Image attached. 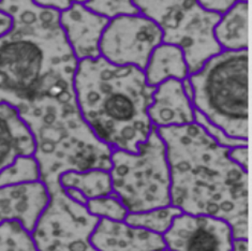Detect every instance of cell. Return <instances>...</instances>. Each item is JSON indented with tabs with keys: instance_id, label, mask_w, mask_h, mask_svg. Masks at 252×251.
I'll return each instance as SVG.
<instances>
[{
	"instance_id": "obj_19",
	"label": "cell",
	"mask_w": 252,
	"mask_h": 251,
	"mask_svg": "<svg viewBox=\"0 0 252 251\" xmlns=\"http://www.w3.org/2000/svg\"><path fill=\"white\" fill-rule=\"evenodd\" d=\"M182 214L183 212L181 209L170 205L144 213H129L125 219V222L134 226V228L144 229L163 235L171 228L173 220Z\"/></svg>"
},
{
	"instance_id": "obj_20",
	"label": "cell",
	"mask_w": 252,
	"mask_h": 251,
	"mask_svg": "<svg viewBox=\"0 0 252 251\" xmlns=\"http://www.w3.org/2000/svg\"><path fill=\"white\" fill-rule=\"evenodd\" d=\"M40 182V170L34 157H17L0 172V187L17 186Z\"/></svg>"
},
{
	"instance_id": "obj_1",
	"label": "cell",
	"mask_w": 252,
	"mask_h": 251,
	"mask_svg": "<svg viewBox=\"0 0 252 251\" xmlns=\"http://www.w3.org/2000/svg\"><path fill=\"white\" fill-rule=\"evenodd\" d=\"M171 177V205L231 226L234 240H248V172L229 158L197 124L161 127Z\"/></svg>"
},
{
	"instance_id": "obj_5",
	"label": "cell",
	"mask_w": 252,
	"mask_h": 251,
	"mask_svg": "<svg viewBox=\"0 0 252 251\" xmlns=\"http://www.w3.org/2000/svg\"><path fill=\"white\" fill-rule=\"evenodd\" d=\"M197 111L233 139L248 140V51L212 57L189 80Z\"/></svg>"
},
{
	"instance_id": "obj_26",
	"label": "cell",
	"mask_w": 252,
	"mask_h": 251,
	"mask_svg": "<svg viewBox=\"0 0 252 251\" xmlns=\"http://www.w3.org/2000/svg\"><path fill=\"white\" fill-rule=\"evenodd\" d=\"M229 158L248 172V146L235 147L230 149Z\"/></svg>"
},
{
	"instance_id": "obj_24",
	"label": "cell",
	"mask_w": 252,
	"mask_h": 251,
	"mask_svg": "<svg viewBox=\"0 0 252 251\" xmlns=\"http://www.w3.org/2000/svg\"><path fill=\"white\" fill-rule=\"evenodd\" d=\"M194 113V121H196L197 125L201 126V127L206 131V133L212 137V139L218 143V144L222 147H226V148H235V147H242V146H247L248 142L244 141V140H238V139H233V137H230L227 134H225L223 131H222L220 128H218L217 126H215L212 124L208 119L204 116L203 114L195 110L193 111Z\"/></svg>"
},
{
	"instance_id": "obj_2",
	"label": "cell",
	"mask_w": 252,
	"mask_h": 251,
	"mask_svg": "<svg viewBox=\"0 0 252 251\" xmlns=\"http://www.w3.org/2000/svg\"><path fill=\"white\" fill-rule=\"evenodd\" d=\"M13 24L0 37V103L14 109L74 93L77 59L61 25V12L33 1H0Z\"/></svg>"
},
{
	"instance_id": "obj_21",
	"label": "cell",
	"mask_w": 252,
	"mask_h": 251,
	"mask_svg": "<svg viewBox=\"0 0 252 251\" xmlns=\"http://www.w3.org/2000/svg\"><path fill=\"white\" fill-rule=\"evenodd\" d=\"M0 251H38L32 235L17 221L0 224Z\"/></svg>"
},
{
	"instance_id": "obj_23",
	"label": "cell",
	"mask_w": 252,
	"mask_h": 251,
	"mask_svg": "<svg viewBox=\"0 0 252 251\" xmlns=\"http://www.w3.org/2000/svg\"><path fill=\"white\" fill-rule=\"evenodd\" d=\"M85 7L95 14L109 19V17H119L126 15H137L140 10L131 1H89L83 2Z\"/></svg>"
},
{
	"instance_id": "obj_13",
	"label": "cell",
	"mask_w": 252,
	"mask_h": 251,
	"mask_svg": "<svg viewBox=\"0 0 252 251\" xmlns=\"http://www.w3.org/2000/svg\"><path fill=\"white\" fill-rule=\"evenodd\" d=\"M50 202V194L41 182L0 187V224L17 221L29 234Z\"/></svg>"
},
{
	"instance_id": "obj_25",
	"label": "cell",
	"mask_w": 252,
	"mask_h": 251,
	"mask_svg": "<svg viewBox=\"0 0 252 251\" xmlns=\"http://www.w3.org/2000/svg\"><path fill=\"white\" fill-rule=\"evenodd\" d=\"M235 1H226V0H216V1H201L199 4L201 7L209 12H213V13H225V12L229 11L234 4Z\"/></svg>"
},
{
	"instance_id": "obj_10",
	"label": "cell",
	"mask_w": 252,
	"mask_h": 251,
	"mask_svg": "<svg viewBox=\"0 0 252 251\" xmlns=\"http://www.w3.org/2000/svg\"><path fill=\"white\" fill-rule=\"evenodd\" d=\"M166 251H232L233 233L225 221L182 214L163 235Z\"/></svg>"
},
{
	"instance_id": "obj_28",
	"label": "cell",
	"mask_w": 252,
	"mask_h": 251,
	"mask_svg": "<svg viewBox=\"0 0 252 251\" xmlns=\"http://www.w3.org/2000/svg\"><path fill=\"white\" fill-rule=\"evenodd\" d=\"M12 24H13V21H12L11 17L0 11V37H2L3 34L10 31Z\"/></svg>"
},
{
	"instance_id": "obj_4",
	"label": "cell",
	"mask_w": 252,
	"mask_h": 251,
	"mask_svg": "<svg viewBox=\"0 0 252 251\" xmlns=\"http://www.w3.org/2000/svg\"><path fill=\"white\" fill-rule=\"evenodd\" d=\"M34 141L40 182L51 187L68 172L112 167V149L84 121L75 93L45 97L16 109Z\"/></svg>"
},
{
	"instance_id": "obj_17",
	"label": "cell",
	"mask_w": 252,
	"mask_h": 251,
	"mask_svg": "<svg viewBox=\"0 0 252 251\" xmlns=\"http://www.w3.org/2000/svg\"><path fill=\"white\" fill-rule=\"evenodd\" d=\"M218 44L229 51L248 47V1L236 2L221 17L214 29Z\"/></svg>"
},
{
	"instance_id": "obj_7",
	"label": "cell",
	"mask_w": 252,
	"mask_h": 251,
	"mask_svg": "<svg viewBox=\"0 0 252 251\" xmlns=\"http://www.w3.org/2000/svg\"><path fill=\"white\" fill-rule=\"evenodd\" d=\"M142 11L160 27L165 44L181 49L188 71L194 74L208 59L221 53L214 29L221 16L204 10L195 1H135Z\"/></svg>"
},
{
	"instance_id": "obj_15",
	"label": "cell",
	"mask_w": 252,
	"mask_h": 251,
	"mask_svg": "<svg viewBox=\"0 0 252 251\" xmlns=\"http://www.w3.org/2000/svg\"><path fill=\"white\" fill-rule=\"evenodd\" d=\"M34 148L33 137L17 110L0 103V172L17 157L32 156Z\"/></svg>"
},
{
	"instance_id": "obj_9",
	"label": "cell",
	"mask_w": 252,
	"mask_h": 251,
	"mask_svg": "<svg viewBox=\"0 0 252 251\" xmlns=\"http://www.w3.org/2000/svg\"><path fill=\"white\" fill-rule=\"evenodd\" d=\"M162 40L160 27L147 17L119 16L104 29L99 49L105 61L115 65L146 69L149 58Z\"/></svg>"
},
{
	"instance_id": "obj_14",
	"label": "cell",
	"mask_w": 252,
	"mask_h": 251,
	"mask_svg": "<svg viewBox=\"0 0 252 251\" xmlns=\"http://www.w3.org/2000/svg\"><path fill=\"white\" fill-rule=\"evenodd\" d=\"M148 116L161 127L193 124L194 113L184 91L181 81L167 80L161 83L153 95V103L148 107Z\"/></svg>"
},
{
	"instance_id": "obj_16",
	"label": "cell",
	"mask_w": 252,
	"mask_h": 251,
	"mask_svg": "<svg viewBox=\"0 0 252 251\" xmlns=\"http://www.w3.org/2000/svg\"><path fill=\"white\" fill-rule=\"evenodd\" d=\"M187 64L181 49L162 44L156 47L146 65L145 79L148 86L156 87L167 80H185Z\"/></svg>"
},
{
	"instance_id": "obj_30",
	"label": "cell",
	"mask_w": 252,
	"mask_h": 251,
	"mask_svg": "<svg viewBox=\"0 0 252 251\" xmlns=\"http://www.w3.org/2000/svg\"><path fill=\"white\" fill-rule=\"evenodd\" d=\"M232 251H248V240H234Z\"/></svg>"
},
{
	"instance_id": "obj_22",
	"label": "cell",
	"mask_w": 252,
	"mask_h": 251,
	"mask_svg": "<svg viewBox=\"0 0 252 251\" xmlns=\"http://www.w3.org/2000/svg\"><path fill=\"white\" fill-rule=\"evenodd\" d=\"M87 211L93 216L98 218H105L113 221H125L129 214L123 203L119 201L117 195L112 192L107 196H102L89 200L86 204Z\"/></svg>"
},
{
	"instance_id": "obj_11",
	"label": "cell",
	"mask_w": 252,
	"mask_h": 251,
	"mask_svg": "<svg viewBox=\"0 0 252 251\" xmlns=\"http://www.w3.org/2000/svg\"><path fill=\"white\" fill-rule=\"evenodd\" d=\"M109 19L88 10L83 2L61 12V25L76 59H97L100 57V40Z\"/></svg>"
},
{
	"instance_id": "obj_27",
	"label": "cell",
	"mask_w": 252,
	"mask_h": 251,
	"mask_svg": "<svg viewBox=\"0 0 252 251\" xmlns=\"http://www.w3.org/2000/svg\"><path fill=\"white\" fill-rule=\"evenodd\" d=\"M35 3L41 5V7L56 10L58 12L68 10L72 5L71 1H65V0H58V1H35Z\"/></svg>"
},
{
	"instance_id": "obj_8",
	"label": "cell",
	"mask_w": 252,
	"mask_h": 251,
	"mask_svg": "<svg viewBox=\"0 0 252 251\" xmlns=\"http://www.w3.org/2000/svg\"><path fill=\"white\" fill-rule=\"evenodd\" d=\"M50 202L35 224L32 238L38 251H97L89 242L100 218L72 201L61 184L47 188Z\"/></svg>"
},
{
	"instance_id": "obj_3",
	"label": "cell",
	"mask_w": 252,
	"mask_h": 251,
	"mask_svg": "<svg viewBox=\"0 0 252 251\" xmlns=\"http://www.w3.org/2000/svg\"><path fill=\"white\" fill-rule=\"evenodd\" d=\"M156 87L134 65H115L103 57L77 63L74 93L81 115L98 139L119 151L137 153L153 129L148 107Z\"/></svg>"
},
{
	"instance_id": "obj_12",
	"label": "cell",
	"mask_w": 252,
	"mask_h": 251,
	"mask_svg": "<svg viewBox=\"0 0 252 251\" xmlns=\"http://www.w3.org/2000/svg\"><path fill=\"white\" fill-rule=\"evenodd\" d=\"M89 242L97 251H166L162 235L105 218L99 220Z\"/></svg>"
},
{
	"instance_id": "obj_29",
	"label": "cell",
	"mask_w": 252,
	"mask_h": 251,
	"mask_svg": "<svg viewBox=\"0 0 252 251\" xmlns=\"http://www.w3.org/2000/svg\"><path fill=\"white\" fill-rule=\"evenodd\" d=\"M63 190H64L65 194H67L72 201L79 203V204H81V205L86 206L88 200L85 198V196H84L83 193L80 192L79 190H75V189H63Z\"/></svg>"
},
{
	"instance_id": "obj_18",
	"label": "cell",
	"mask_w": 252,
	"mask_h": 251,
	"mask_svg": "<svg viewBox=\"0 0 252 251\" xmlns=\"http://www.w3.org/2000/svg\"><path fill=\"white\" fill-rule=\"evenodd\" d=\"M59 184L63 189L79 190L88 201L113 192L110 173L102 170L64 173L59 178Z\"/></svg>"
},
{
	"instance_id": "obj_6",
	"label": "cell",
	"mask_w": 252,
	"mask_h": 251,
	"mask_svg": "<svg viewBox=\"0 0 252 251\" xmlns=\"http://www.w3.org/2000/svg\"><path fill=\"white\" fill-rule=\"evenodd\" d=\"M113 192L128 213H144L171 205V177L163 141L153 127L136 154L114 151L111 156Z\"/></svg>"
}]
</instances>
